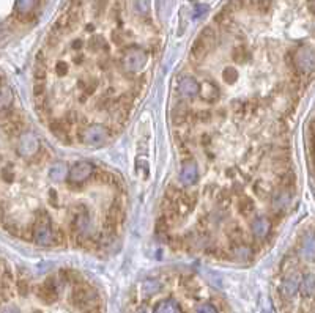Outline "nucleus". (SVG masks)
<instances>
[{
  "mask_svg": "<svg viewBox=\"0 0 315 313\" xmlns=\"http://www.w3.org/2000/svg\"><path fill=\"white\" fill-rule=\"evenodd\" d=\"M148 62L147 52L139 46H131L121 57V68L126 73H139Z\"/></svg>",
  "mask_w": 315,
  "mask_h": 313,
  "instance_id": "obj_1",
  "label": "nucleus"
},
{
  "mask_svg": "<svg viewBox=\"0 0 315 313\" xmlns=\"http://www.w3.org/2000/svg\"><path fill=\"white\" fill-rule=\"evenodd\" d=\"M216 46V33L211 27L204 28L200 35L197 36V40L193 44V49H191V59L194 60H202L205 57L213 51V47Z\"/></svg>",
  "mask_w": 315,
  "mask_h": 313,
  "instance_id": "obj_2",
  "label": "nucleus"
},
{
  "mask_svg": "<svg viewBox=\"0 0 315 313\" xmlns=\"http://www.w3.org/2000/svg\"><path fill=\"white\" fill-rule=\"evenodd\" d=\"M109 137V131L107 128H104L103 125H98V123H95V125H90L89 128H85L81 140L84 145L87 147H93V148H98L101 147L104 142L107 140Z\"/></svg>",
  "mask_w": 315,
  "mask_h": 313,
  "instance_id": "obj_3",
  "label": "nucleus"
},
{
  "mask_svg": "<svg viewBox=\"0 0 315 313\" xmlns=\"http://www.w3.org/2000/svg\"><path fill=\"white\" fill-rule=\"evenodd\" d=\"M55 235L51 229L49 217L44 216V219L36 221L35 229H33V239L38 245H51L55 242Z\"/></svg>",
  "mask_w": 315,
  "mask_h": 313,
  "instance_id": "obj_4",
  "label": "nucleus"
},
{
  "mask_svg": "<svg viewBox=\"0 0 315 313\" xmlns=\"http://www.w3.org/2000/svg\"><path fill=\"white\" fill-rule=\"evenodd\" d=\"M295 66L301 73L315 71V51L306 46L298 47L297 52H295Z\"/></svg>",
  "mask_w": 315,
  "mask_h": 313,
  "instance_id": "obj_5",
  "label": "nucleus"
},
{
  "mask_svg": "<svg viewBox=\"0 0 315 313\" xmlns=\"http://www.w3.org/2000/svg\"><path fill=\"white\" fill-rule=\"evenodd\" d=\"M38 148H40V142H38L36 136L33 132H24V134L19 137L17 142V151L19 155L24 156V157H30L33 156Z\"/></svg>",
  "mask_w": 315,
  "mask_h": 313,
  "instance_id": "obj_6",
  "label": "nucleus"
},
{
  "mask_svg": "<svg viewBox=\"0 0 315 313\" xmlns=\"http://www.w3.org/2000/svg\"><path fill=\"white\" fill-rule=\"evenodd\" d=\"M92 173H93L92 162H89V160H79V162H76L71 167L68 178L71 183H84Z\"/></svg>",
  "mask_w": 315,
  "mask_h": 313,
  "instance_id": "obj_7",
  "label": "nucleus"
},
{
  "mask_svg": "<svg viewBox=\"0 0 315 313\" xmlns=\"http://www.w3.org/2000/svg\"><path fill=\"white\" fill-rule=\"evenodd\" d=\"M199 179V170L194 160H186L181 167V173H180V181L185 186H193L197 183Z\"/></svg>",
  "mask_w": 315,
  "mask_h": 313,
  "instance_id": "obj_8",
  "label": "nucleus"
},
{
  "mask_svg": "<svg viewBox=\"0 0 315 313\" xmlns=\"http://www.w3.org/2000/svg\"><path fill=\"white\" fill-rule=\"evenodd\" d=\"M178 90H180V94L181 96H185V98H194L197 96V94L200 93V85L197 83L196 79L193 78H183L180 80L178 83Z\"/></svg>",
  "mask_w": 315,
  "mask_h": 313,
  "instance_id": "obj_9",
  "label": "nucleus"
},
{
  "mask_svg": "<svg viewBox=\"0 0 315 313\" xmlns=\"http://www.w3.org/2000/svg\"><path fill=\"white\" fill-rule=\"evenodd\" d=\"M14 101V93L11 90V87L6 83H0V115L2 113H6L13 106Z\"/></svg>",
  "mask_w": 315,
  "mask_h": 313,
  "instance_id": "obj_10",
  "label": "nucleus"
},
{
  "mask_svg": "<svg viewBox=\"0 0 315 313\" xmlns=\"http://www.w3.org/2000/svg\"><path fill=\"white\" fill-rule=\"evenodd\" d=\"M251 230L255 238L262 239L270 233V221L266 219V217H257L251 225Z\"/></svg>",
  "mask_w": 315,
  "mask_h": 313,
  "instance_id": "obj_11",
  "label": "nucleus"
},
{
  "mask_svg": "<svg viewBox=\"0 0 315 313\" xmlns=\"http://www.w3.org/2000/svg\"><path fill=\"white\" fill-rule=\"evenodd\" d=\"M301 257L304 260H315V236L308 235L304 236L301 244Z\"/></svg>",
  "mask_w": 315,
  "mask_h": 313,
  "instance_id": "obj_12",
  "label": "nucleus"
},
{
  "mask_svg": "<svg viewBox=\"0 0 315 313\" xmlns=\"http://www.w3.org/2000/svg\"><path fill=\"white\" fill-rule=\"evenodd\" d=\"M66 165L63 162H55L51 168H49V178L52 179L54 183H60L65 179L66 176Z\"/></svg>",
  "mask_w": 315,
  "mask_h": 313,
  "instance_id": "obj_13",
  "label": "nucleus"
},
{
  "mask_svg": "<svg viewBox=\"0 0 315 313\" xmlns=\"http://www.w3.org/2000/svg\"><path fill=\"white\" fill-rule=\"evenodd\" d=\"M155 313H181V310L174 299H166V301H161L156 306Z\"/></svg>",
  "mask_w": 315,
  "mask_h": 313,
  "instance_id": "obj_14",
  "label": "nucleus"
},
{
  "mask_svg": "<svg viewBox=\"0 0 315 313\" xmlns=\"http://www.w3.org/2000/svg\"><path fill=\"white\" fill-rule=\"evenodd\" d=\"M200 91H202V98L208 102H213L216 98H217V94H219V90L214 83L211 82H205L204 83V87L200 88Z\"/></svg>",
  "mask_w": 315,
  "mask_h": 313,
  "instance_id": "obj_15",
  "label": "nucleus"
},
{
  "mask_svg": "<svg viewBox=\"0 0 315 313\" xmlns=\"http://www.w3.org/2000/svg\"><path fill=\"white\" fill-rule=\"evenodd\" d=\"M38 295H40V298L43 299V301H46V302H52L55 298H57V291H55V287L52 285V282L49 280V282H46L44 285L40 288V293H38Z\"/></svg>",
  "mask_w": 315,
  "mask_h": 313,
  "instance_id": "obj_16",
  "label": "nucleus"
},
{
  "mask_svg": "<svg viewBox=\"0 0 315 313\" xmlns=\"http://www.w3.org/2000/svg\"><path fill=\"white\" fill-rule=\"evenodd\" d=\"M35 6V0H16L14 9L19 16H25L33 9Z\"/></svg>",
  "mask_w": 315,
  "mask_h": 313,
  "instance_id": "obj_17",
  "label": "nucleus"
},
{
  "mask_svg": "<svg viewBox=\"0 0 315 313\" xmlns=\"http://www.w3.org/2000/svg\"><path fill=\"white\" fill-rule=\"evenodd\" d=\"M298 287H300V280L297 277H289L287 280L284 282V285H282V293L287 298H290V296L295 295V293H297Z\"/></svg>",
  "mask_w": 315,
  "mask_h": 313,
  "instance_id": "obj_18",
  "label": "nucleus"
},
{
  "mask_svg": "<svg viewBox=\"0 0 315 313\" xmlns=\"http://www.w3.org/2000/svg\"><path fill=\"white\" fill-rule=\"evenodd\" d=\"M303 293L304 295H312V293L315 291V277L314 276H308L306 279L303 280Z\"/></svg>",
  "mask_w": 315,
  "mask_h": 313,
  "instance_id": "obj_19",
  "label": "nucleus"
},
{
  "mask_svg": "<svg viewBox=\"0 0 315 313\" xmlns=\"http://www.w3.org/2000/svg\"><path fill=\"white\" fill-rule=\"evenodd\" d=\"M222 78H224V80H225L227 83H233V82H236V79H238V73H236L235 70H232V68H227V70L222 73Z\"/></svg>",
  "mask_w": 315,
  "mask_h": 313,
  "instance_id": "obj_20",
  "label": "nucleus"
},
{
  "mask_svg": "<svg viewBox=\"0 0 315 313\" xmlns=\"http://www.w3.org/2000/svg\"><path fill=\"white\" fill-rule=\"evenodd\" d=\"M207 11H208V6H207V5H197V6L194 8L193 17H194V19H199V17L205 16V13H207Z\"/></svg>",
  "mask_w": 315,
  "mask_h": 313,
  "instance_id": "obj_21",
  "label": "nucleus"
},
{
  "mask_svg": "<svg viewBox=\"0 0 315 313\" xmlns=\"http://www.w3.org/2000/svg\"><path fill=\"white\" fill-rule=\"evenodd\" d=\"M196 313H217V310L211 304H202L200 307H197Z\"/></svg>",
  "mask_w": 315,
  "mask_h": 313,
  "instance_id": "obj_22",
  "label": "nucleus"
},
{
  "mask_svg": "<svg viewBox=\"0 0 315 313\" xmlns=\"http://www.w3.org/2000/svg\"><path fill=\"white\" fill-rule=\"evenodd\" d=\"M235 255H236L238 258L241 260V258H247V257H249V255H251V252H249V249H247V247H244V245H243V247H238V249H236Z\"/></svg>",
  "mask_w": 315,
  "mask_h": 313,
  "instance_id": "obj_23",
  "label": "nucleus"
},
{
  "mask_svg": "<svg viewBox=\"0 0 315 313\" xmlns=\"http://www.w3.org/2000/svg\"><path fill=\"white\" fill-rule=\"evenodd\" d=\"M252 2H255L257 5H259V8L262 9V11H266V8L270 6L271 0H252Z\"/></svg>",
  "mask_w": 315,
  "mask_h": 313,
  "instance_id": "obj_24",
  "label": "nucleus"
},
{
  "mask_svg": "<svg viewBox=\"0 0 315 313\" xmlns=\"http://www.w3.org/2000/svg\"><path fill=\"white\" fill-rule=\"evenodd\" d=\"M2 176L6 179V181H13V172H9V170H3Z\"/></svg>",
  "mask_w": 315,
  "mask_h": 313,
  "instance_id": "obj_25",
  "label": "nucleus"
},
{
  "mask_svg": "<svg viewBox=\"0 0 315 313\" xmlns=\"http://www.w3.org/2000/svg\"><path fill=\"white\" fill-rule=\"evenodd\" d=\"M57 70H59V74H63L65 70H66V66L63 63H59V65H57Z\"/></svg>",
  "mask_w": 315,
  "mask_h": 313,
  "instance_id": "obj_26",
  "label": "nucleus"
},
{
  "mask_svg": "<svg viewBox=\"0 0 315 313\" xmlns=\"http://www.w3.org/2000/svg\"><path fill=\"white\" fill-rule=\"evenodd\" d=\"M2 33H3V30H2V28H0V38H2Z\"/></svg>",
  "mask_w": 315,
  "mask_h": 313,
  "instance_id": "obj_27",
  "label": "nucleus"
},
{
  "mask_svg": "<svg viewBox=\"0 0 315 313\" xmlns=\"http://www.w3.org/2000/svg\"><path fill=\"white\" fill-rule=\"evenodd\" d=\"M139 313H147V312H145V310H142V312H139Z\"/></svg>",
  "mask_w": 315,
  "mask_h": 313,
  "instance_id": "obj_28",
  "label": "nucleus"
}]
</instances>
